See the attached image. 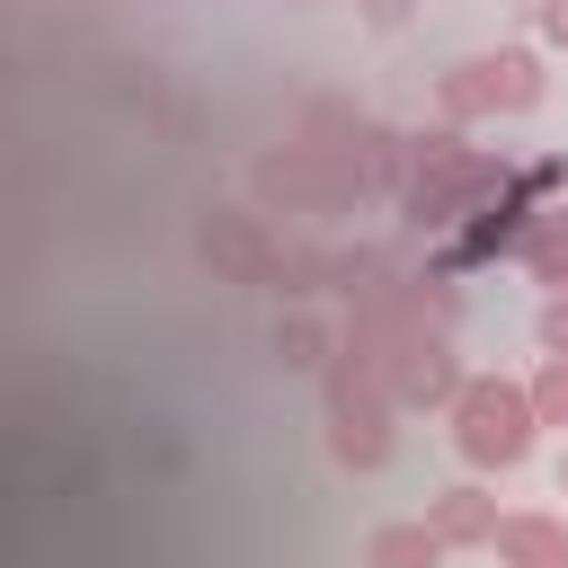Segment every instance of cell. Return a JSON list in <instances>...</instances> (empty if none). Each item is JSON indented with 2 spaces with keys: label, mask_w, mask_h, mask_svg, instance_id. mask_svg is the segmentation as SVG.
Masks as SVG:
<instances>
[{
  "label": "cell",
  "mask_w": 568,
  "mask_h": 568,
  "mask_svg": "<svg viewBox=\"0 0 568 568\" xmlns=\"http://www.w3.org/2000/svg\"><path fill=\"white\" fill-rule=\"evenodd\" d=\"M541 36H550V44H568V0H541Z\"/></svg>",
  "instance_id": "7c38bea8"
},
{
  "label": "cell",
  "mask_w": 568,
  "mask_h": 568,
  "mask_svg": "<svg viewBox=\"0 0 568 568\" xmlns=\"http://www.w3.org/2000/svg\"><path fill=\"white\" fill-rule=\"evenodd\" d=\"M195 248H204L231 284H266V275H275V240H266V222H257V213H204Z\"/></svg>",
  "instance_id": "277c9868"
},
{
  "label": "cell",
  "mask_w": 568,
  "mask_h": 568,
  "mask_svg": "<svg viewBox=\"0 0 568 568\" xmlns=\"http://www.w3.org/2000/svg\"><path fill=\"white\" fill-rule=\"evenodd\" d=\"M541 346H550V355H568V293H550V302H541Z\"/></svg>",
  "instance_id": "30bf717a"
},
{
  "label": "cell",
  "mask_w": 568,
  "mask_h": 568,
  "mask_svg": "<svg viewBox=\"0 0 568 568\" xmlns=\"http://www.w3.org/2000/svg\"><path fill=\"white\" fill-rule=\"evenodd\" d=\"M328 453L346 470H382L390 462V390L355 346H337V373H328Z\"/></svg>",
  "instance_id": "7a4b0ae2"
},
{
  "label": "cell",
  "mask_w": 568,
  "mask_h": 568,
  "mask_svg": "<svg viewBox=\"0 0 568 568\" xmlns=\"http://www.w3.org/2000/svg\"><path fill=\"white\" fill-rule=\"evenodd\" d=\"M275 355H284L293 373H311V364H328V328L293 311V320H275Z\"/></svg>",
  "instance_id": "9c48e42d"
},
{
  "label": "cell",
  "mask_w": 568,
  "mask_h": 568,
  "mask_svg": "<svg viewBox=\"0 0 568 568\" xmlns=\"http://www.w3.org/2000/svg\"><path fill=\"white\" fill-rule=\"evenodd\" d=\"M559 497H568V453H559Z\"/></svg>",
  "instance_id": "4fadbf2b"
},
{
  "label": "cell",
  "mask_w": 568,
  "mask_h": 568,
  "mask_svg": "<svg viewBox=\"0 0 568 568\" xmlns=\"http://www.w3.org/2000/svg\"><path fill=\"white\" fill-rule=\"evenodd\" d=\"M364 18L373 27H408V0H364Z\"/></svg>",
  "instance_id": "8fae6325"
},
{
  "label": "cell",
  "mask_w": 568,
  "mask_h": 568,
  "mask_svg": "<svg viewBox=\"0 0 568 568\" xmlns=\"http://www.w3.org/2000/svg\"><path fill=\"white\" fill-rule=\"evenodd\" d=\"M488 550H497V568H568V524L559 515H506Z\"/></svg>",
  "instance_id": "8992f818"
},
{
  "label": "cell",
  "mask_w": 568,
  "mask_h": 568,
  "mask_svg": "<svg viewBox=\"0 0 568 568\" xmlns=\"http://www.w3.org/2000/svg\"><path fill=\"white\" fill-rule=\"evenodd\" d=\"M364 568H444V541H435V524H382L364 541Z\"/></svg>",
  "instance_id": "52a82bcc"
},
{
  "label": "cell",
  "mask_w": 568,
  "mask_h": 568,
  "mask_svg": "<svg viewBox=\"0 0 568 568\" xmlns=\"http://www.w3.org/2000/svg\"><path fill=\"white\" fill-rule=\"evenodd\" d=\"M524 266H532L550 293H568V213H541V222H524Z\"/></svg>",
  "instance_id": "ba28073f"
},
{
  "label": "cell",
  "mask_w": 568,
  "mask_h": 568,
  "mask_svg": "<svg viewBox=\"0 0 568 568\" xmlns=\"http://www.w3.org/2000/svg\"><path fill=\"white\" fill-rule=\"evenodd\" d=\"M435 98H444L453 124H470V115H524V106H541V53H524V44L470 53V62H453L435 80Z\"/></svg>",
  "instance_id": "3957f363"
},
{
  "label": "cell",
  "mask_w": 568,
  "mask_h": 568,
  "mask_svg": "<svg viewBox=\"0 0 568 568\" xmlns=\"http://www.w3.org/2000/svg\"><path fill=\"white\" fill-rule=\"evenodd\" d=\"M532 390L524 382H497V373H470L462 390H453V453L470 462V470H515L524 453H532Z\"/></svg>",
  "instance_id": "6da1fadb"
},
{
  "label": "cell",
  "mask_w": 568,
  "mask_h": 568,
  "mask_svg": "<svg viewBox=\"0 0 568 568\" xmlns=\"http://www.w3.org/2000/svg\"><path fill=\"white\" fill-rule=\"evenodd\" d=\"M426 524H435V541H444V550H488L506 515H497V497H488V488H470V479H462V488H444V497L426 506Z\"/></svg>",
  "instance_id": "5b68a950"
}]
</instances>
